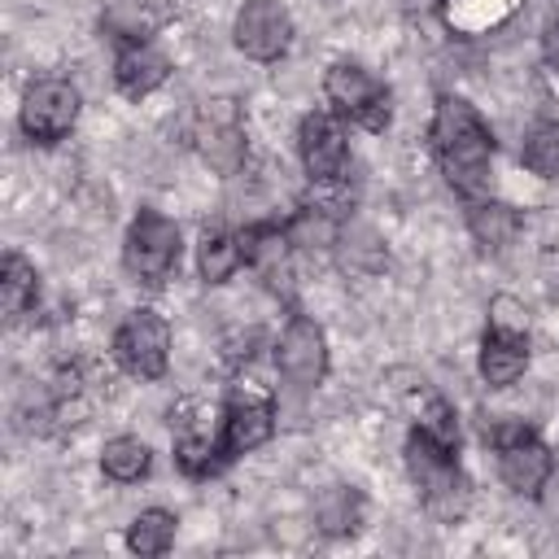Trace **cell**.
I'll list each match as a JSON object with an SVG mask.
<instances>
[{
  "label": "cell",
  "instance_id": "cell-1",
  "mask_svg": "<svg viewBox=\"0 0 559 559\" xmlns=\"http://www.w3.org/2000/svg\"><path fill=\"white\" fill-rule=\"evenodd\" d=\"M432 144H437V157H441L445 179L463 197H476L489 183V153H493V144H489V131H485L480 114L463 96H441L437 100Z\"/></svg>",
  "mask_w": 559,
  "mask_h": 559
},
{
  "label": "cell",
  "instance_id": "cell-2",
  "mask_svg": "<svg viewBox=\"0 0 559 559\" xmlns=\"http://www.w3.org/2000/svg\"><path fill=\"white\" fill-rule=\"evenodd\" d=\"M406 467L415 476V485L424 489V502L432 515L441 520H454L467 502V485L459 476V463H454V445L437 441L432 432L415 428L411 441H406Z\"/></svg>",
  "mask_w": 559,
  "mask_h": 559
},
{
  "label": "cell",
  "instance_id": "cell-3",
  "mask_svg": "<svg viewBox=\"0 0 559 559\" xmlns=\"http://www.w3.org/2000/svg\"><path fill=\"white\" fill-rule=\"evenodd\" d=\"M122 262H127V271L135 280L162 284L179 262V227H175V218H166L157 210H140V218L127 231Z\"/></svg>",
  "mask_w": 559,
  "mask_h": 559
},
{
  "label": "cell",
  "instance_id": "cell-4",
  "mask_svg": "<svg viewBox=\"0 0 559 559\" xmlns=\"http://www.w3.org/2000/svg\"><path fill=\"white\" fill-rule=\"evenodd\" d=\"M114 358L140 376V380H157L170 362V328L157 310H131L114 336Z\"/></svg>",
  "mask_w": 559,
  "mask_h": 559
},
{
  "label": "cell",
  "instance_id": "cell-5",
  "mask_svg": "<svg viewBox=\"0 0 559 559\" xmlns=\"http://www.w3.org/2000/svg\"><path fill=\"white\" fill-rule=\"evenodd\" d=\"M323 92L336 105V114H345V118H354V122H362L371 131H380L389 122V92H384V83L371 70L354 66V61L332 66L328 79H323Z\"/></svg>",
  "mask_w": 559,
  "mask_h": 559
},
{
  "label": "cell",
  "instance_id": "cell-6",
  "mask_svg": "<svg viewBox=\"0 0 559 559\" xmlns=\"http://www.w3.org/2000/svg\"><path fill=\"white\" fill-rule=\"evenodd\" d=\"M79 118V92L66 79H44L31 83V92L22 96V131L39 144L61 140Z\"/></svg>",
  "mask_w": 559,
  "mask_h": 559
},
{
  "label": "cell",
  "instance_id": "cell-7",
  "mask_svg": "<svg viewBox=\"0 0 559 559\" xmlns=\"http://www.w3.org/2000/svg\"><path fill=\"white\" fill-rule=\"evenodd\" d=\"M231 39H236V48L245 57L275 61L288 48V39H293V22H288L284 4H275V0H245L240 13H236Z\"/></svg>",
  "mask_w": 559,
  "mask_h": 559
},
{
  "label": "cell",
  "instance_id": "cell-8",
  "mask_svg": "<svg viewBox=\"0 0 559 559\" xmlns=\"http://www.w3.org/2000/svg\"><path fill=\"white\" fill-rule=\"evenodd\" d=\"M297 148H301V166L314 183H336L349 166V144L336 118L328 114H310L297 131Z\"/></svg>",
  "mask_w": 559,
  "mask_h": 559
},
{
  "label": "cell",
  "instance_id": "cell-9",
  "mask_svg": "<svg viewBox=\"0 0 559 559\" xmlns=\"http://www.w3.org/2000/svg\"><path fill=\"white\" fill-rule=\"evenodd\" d=\"M275 362L293 389H314L328 371V341L310 319H293L275 345Z\"/></svg>",
  "mask_w": 559,
  "mask_h": 559
},
{
  "label": "cell",
  "instance_id": "cell-10",
  "mask_svg": "<svg viewBox=\"0 0 559 559\" xmlns=\"http://www.w3.org/2000/svg\"><path fill=\"white\" fill-rule=\"evenodd\" d=\"M197 140H201V157L231 175L245 157V131L236 122V109L231 100H205V114H201V127H197Z\"/></svg>",
  "mask_w": 559,
  "mask_h": 559
},
{
  "label": "cell",
  "instance_id": "cell-11",
  "mask_svg": "<svg viewBox=\"0 0 559 559\" xmlns=\"http://www.w3.org/2000/svg\"><path fill=\"white\" fill-rule=\"evenodd\" d=\"M498 454H502L498 459V472H502L507 489H515V493H542V485L550 480L555 459H550V450L537 437H520V441L502 445Z\"/></svg>",
  "mask_w": 559,
  "mask_h": 559
},
{
  "label": "cell",
  "instance_id": "cell-12",
  "mask_svg": "<svg viewBox=\"0 0 559 559\" xmlns=\"http://www.w3.org/2000/svg\"><path fill=\"white\" fill-rule=\"evenodd\" d=\"M528 367V336L524 332H507V328H489L485 332V345H480V376L485 384L502 389V384H515Z\"/></svg>",
  "mask_w": 559,
  "mask_h": 559
},
{
  "label": "cell",
  "instance_id": "cell-13",
  "mask_svg": "<svg viewBox=\"0 0 559 559\" xmlns=\"http://www.w3.org/2000/svg\"><path fill=\"white\" fill-rule=\"evenodd\" d=\"M166 74H170V61L153 44H140V39L127 44L118 52V61H114V79H118V87L127 96H148L153 87L166 83Z\"/></svg>",
  "mask_w": 559,
  "mask_h": 559
},
{
  "label": "cell",
  "instance_id": "cell-14",
  "mask_svg": "<svg viewBox=\"0 0 559 559\" xmlns=\"http://www.w3.org/2000/svg\"><path fill=\"white\" fill-rule=\"evenodd\" d=\"M275 432V415L266 402H231L227 419H223V450L227 454H249L258 445H266Z\"/></svg>",
  "mask_w": 559,
  "mask_h": 559
},
{
  "label": "cell",
  "instance_id": "cell-15",
  "mask_svg": "<svg viewBox=\"0 0 559 559\" xmlns=\"http://www.w3.org/2000/svg\"><path fill=\"white\" fill-rule=\"evenodd\" d=\"M472 236L480 240V249H489V253H502L511 240H515V231H520V218H515V210L511 205H498V201H480V205H472Z\"/></svg>",
  "mask_w": 559,
  "mask_h": 559
},
{
  "label": "cell",
  "instance_id": "cell-16",
  "mask_svg": "<svg viewBox=\"0 0 559 559\" xmlns=\"http://www.w3.org/2000/svg\"><path fill=\"white\" fill-rule=\"evenodd\" d=\"M100 467H105L109 480L131 485V480H140V476L148 472V445H144L140 437H114V441H105V450H100Z\"/></svg>",
  "mask_w": 559,
  "mask_h": 559
},
{
  "label": "cell",
  "instance_id": "cell-17",
  "mask_svg": "<svg viewBox=\"0 0 559 559\" xmlns=\"http://www.w3.org/2000/svg\"><path fill=\"white\" fill-rule=\"evenodd\" d=\"M39 293V280H35V266L17 253L4 258L0 266V301H4V314H22Z\"/></svg>",
  "mask_w": 559,
  "mask_h": 559
},
{
  "label": "cell",
  "instance_id": "cell-18",
  "mask_svg": "<svg viewBox=\"0 0 559 559\" xmlns=\"http://www.w3.org/2000/svg\"><path fill=\"white\" fill-rule=\"evenodd\" d=\"M170 542H175V515L170 511H140L135 520H131V528H127V546L135 550V555H162V550H170Z\"/></svg>",
  "mask_w": 559,
  "mask_h": 559
},
{
  "label": "cell",
  "instance_id": "cell-19",
  "mask_svg": "<svg viewBox=\"0 0 559 559\" xmlns=\"http://www.w3.org/2000/svg\"><path fill=\"white\" fill-rule=\"evenodd\" d=\"M201 275L210 280V284H223V280H231L236 275V266L245 262V249H240V236H227V231H214V236H205L201 240Z\"/></svg>",
  "mask_w": 559,
  "mask_h": 559
},
{
  "label": "cell",
  "instance_id": "cell-20",
  "mask_svg": "<svg viewBox=\"0 0 559 559\" xmlns=\"http://www.w3.org/2000/svg\"><path fill=\"white\" fill-rule=\"evenodd\" d=\"M314 520L323 533H354L358 520H362V498L354 489H328L319 502H314Z\"/></svg>",
  "mask_w": 559,
  "mask_h": 559
},
{
  "label": "cell",
  "instance_id": "cell-21",
  "mask_svg": "<svg viewBox=\"0 0 559 559\" xmlns=\"http://www.w3.org/2000/svg\"><path fill=\"white\" fill-rule=\"evenodd\" d=\"M524 166L537 170V175H559V127L555 122H542L524 135V148H520Z\"/></svg>",
  "mask_w": 559,
  "mask_h": 559
},
{
  "label": "cell",
  "instance_id": "cell-22",
  "mask_svg": "<svg viewBox=\"0 0 559 559\" xmlns=\"http://www.w3.org/2000/svg\"><path fill=\"white\" fill-rule=\"evenodd\" d=\"M175 463H179L188 476H205V472H214V463H218V445H214L210 437H201V432H188V437L175 441Z\"/></svg>",
  "mask_w": 559,
  "mask_h": 559
},
{
  "label": "cell",
  "instance_id": "cell-23",
  "mask_svg": "<svg viewBox=\"0 0 559 559\" xmlns=\"http://www.w3.org/2000/svg\"><path fill=\"white\" fill-rule=\"evenodd\" d=\"M485 437L502 450V445H511V441H520V437H533V428H528L524 419H493V424H485Z\"/></svg>",
  "mask_w": 559,
  "mask_h": 559
},
{
  "label": "cell",
  "instance_id": "cell-24",
  "mask_svg": "<svg viewBox=\"0 0 559 559\" xmlns=\"http://www.w3.org/2000/svg\"><path fill=\"white\" fill-rule=\"evenodd\" d=\"M489 328H507V332H524V306L511 301V297H498L493 301V319Z\"/></svg>",
  "mask_w": 559,
  "mask_h": 559
}]
</instances>
